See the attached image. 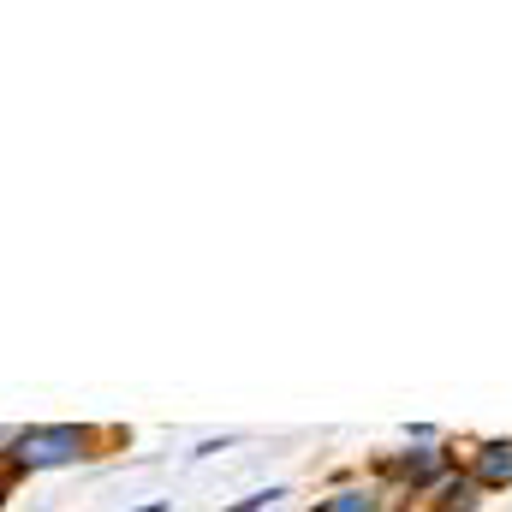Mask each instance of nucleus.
<instances>
[{"instance_id": "1", "label": "nucleus", "mask_w": 512, "mask_h": 512, "mask_svg": "<svg viewBox=\"0 0 512 512\" xmlns=\"http://www.w3.org/2000/svg\"><path fill=\"white\" fill-rule=\"evenodd\" d=\"M108 441L114 435L96 429V423H18L12 441H6V453H0V477L24 483V477L78 471V465H96Z\"/></svg>"}, {"instance_id": "2", "label": "nucleus", "mask_w": 512, "mask_h": 512, "mask_svg": "<svg viewBox=\"0 0 512 512\" xmlns=\"http://www.w3.org/2000/svg\"><path fill=\"white\" fill-rule=\"evenodd\" d=\"M453 471H459V459H453L447 441H405L399 453H382V459L370 465V483L387 489V501L417 507V501H429Z\"/></svg>"}, {"instance_id": "3", "label": "nucleus", "mask_w": 512, "mask_h": 512, "mask_svg": "<svg viewBox=\"0 0 512 512\" xmlns=\"http://www.w3.org/2000/svg\"><path fill=\"white\" fill-rule=\"evenodd\" d=\"M459 471H465L483 495L512 489V441H501V435H495V441H477V447H471V459H465Z\"/></svg>"}, {"instance_id": "4", "label": "nucleus", "mask_w": 512, "mask_h": 512, "mask_svg": "<svg viewBox=\"0 0 512 512\" xmlns=\"http://www.w3.org/2000/svg\"><path fill=\"white\" fill-rule=\"evenodd\" d=\"M304 512H393V501H387V489H376V483H364V477H346V483L322 489V495H316Z\"/></svg>"}, {"instance_id": "5", "label": "nucleus", "mask_w": 512, "mask_h": 512, "mask_svg": "<svg viewBox=\"0 0 512 512\" xmlns=\"http://www.w3.org/2000/svg\"><path fill=\"white\" fill-rule=\"evenodd\" d=\"M477 507H483V489H477L465 471H453V477L429 495V512H477Z\"/></svg>"}, {"instance_id": "6", "label": "nucleus", "mask_w": 512, "mask_h": 512, "mask_svg": "<svg viewBox=\"0 0 512 512\" xmlns=\"http://www.w3.org/2000/svg\"><path fill=\"white\" fill-rule=\"evenodd\" d=\"M286 501H292V489L286 483H268V489H251L245 501H227L221 512H280Z\"/></svg>"}, {"instance_id": "7", "label": "nucleus", "mask_w": 512, "mask_h": 512, "mask_svg": "<svg viewBox=\"0 0 512 512\" xmlns=\"http://www.w3.org/2000/svg\"><path fill=\"white\" fill-rule=\"evenodd\" d=\"M245 441H251L245 429H227V435H209V441H197V447H191L185 459L197 465V459H215V453H233V447H245Z\"/></svg>"}, {"instance_id": "8", "label": "nucleus", "mask_w": 512, "mask_h": 512, "mask_svg": "<svg viewBox=\"0 0 512 512\" xmlns=\"http://www.w3.org/2000/svg\"><path fill=\"white\" fill-rule=\"evenodd\" d=\"M405 441H441V429L435 423H405Z\"/></svg>"}, {"instance_id": "9", "label": "nucleus", "mask_w": 512, "mask_h": 512, "mask_svg": "<svg viewBox=\"0 0 512 512\" xmlns=\"http://www.w3.org/2000/svg\"><path fill=\"white\" fill-rule=\"evenodd\" d=\"M131 512H173V501H143V507H131Z\"/></svg>"}, {"instance_id": "10", "label": "nucleus", "mask_w": 512, "mask_h": 512, "mask_svg": "<svg viewBox=\"0 0 512 512\" xmlns=\"http://www.w3.org/2000/svg\"><path fill=\"white\" fill-rule=\"evenodd\" d=\"M12 429H18V423H0V453H6V441H12Z\"/></svg>"}, {"instance_id": "11", "label": "nucleus", "mask_w": 512, "mask_h": 512, "mask_svg": "<svg viewBox=\"0 0 512 512\" xmlns=\"http://www.w3.org/2000/svg\"><path fill=\"white\" fill-rule=\"evenodd\" d=\"M6 501H12V483H6V477H0V507H6Z\"/></svg>"}]
</instances>
